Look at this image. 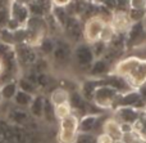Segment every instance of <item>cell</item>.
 Instances as JSON below:
<instances>
[{"mask_svg": "<svg viewBox=\"0 0 146 143\" xmlns=\"http://www.w3.org/2000/svg\"><path fill=\"white\" fill-rule=\"evenodd\" d=\"M18 83V89L23 90V92H27V93H31V94H37V87H36L35 84H33L32 81H30V80L27 79V77H19V79L17 80Z\"/></svg>", "mask_w": 146, "mask_h": 143, "instance_id": "obj_21", "label": "cell"}, {"mask_svg": "<svg viewBox=\"0 0 146 143\" xmlns=\"http://www.w3.org/2000/svg\"><path fill=\"white\" fill-rule=\"evenodd\" d=\"M109 23L111 25V27L114 28V31L117 34H123V35H126L127 31L132 26V22L129 19L127 12H123V10H115V12H113Z\"/></svg>", "mask_w": 146, "mask_h": 143, "instance_id": "obj_9", "label": "cell"}, {"mask_svg": "<svg viewBox=\"0 0 146 143\" xmlns=\"http://www.w3.org/2000/svg\"><path fill=\"white\" fill-rule=\"evenodd\" d=\"M95 56H94L92 48L90 44L81 41V43L76 44L73 46V53H72V64H76L78 68H86L88 72L92 62L95 61Z\"/></svg>", "mask_w": 146, "mask_h": 143, "instance_id": "obj_4", "label": "cell"}, {"mask_svg": "<svg viewBox=\"0 0 146 143\" xmlns=\"http://www.w3.org/2000/svg\"><path fill=\"white\" fill-rule=\"evenodd\" d=\"M145 101L142 99L141 94L137 89H129L124 93H119L118 98H117L115 102V107H122V106H126V107H135L139 108V110H144L145 107Z\"/></svg>", "mask_w": 146, "mask_h": 143, "instance_id": "obj_5", "label": "cell"}, {"mask_svg": "<svg viewBox=\"0 0 146 143\" xmlns=\"http://www.w3.org/2000/svg\"><path fill=\"white\" fill-rule=\"evenodd\" d=\"M78 123H80V119L74 112L59 120L58 138H56L58 143H76L78 133H80Z\"/></svg>", "mask_w": 146, "mask_h": 143, "instance_id": "obj_3", "label": "cell"}, {"mask_svg": "<svg viewBox=\"0 0 146 143\" xmlns=\"http://www.w3.org/2000/svg\"><path fill=\"white\" fill-rule=\"evenodd\" d=\"M42 120L46 124H53L56 120L55 117V106L51 103L49 97H45V102H44V113H42Z\"/></svg>", "mask_w": 146, "mask_h": 143, "instance_id": "obj_20", "label": "cell"}, {"mask_svg": "<svg viewBox=\"0 0 146 143\" xmlns=\"http://www.w3.org/2000/svg\"><path fill=\"white\" fill-rule=\"evenodd\" d=\"M110 72V63H108L104 58H96L91 64L87 75L90 79H103L104 76H108Z\"/></svg>", "mask_w": 146, "mask_h": 143, "instance_id": "obj_10", "label": "cell"}, {"mask_svg": "<svg viewBox=\"0 0 146 143\" xmlns=\"http://www.w3.org/2000/svg\"><path fill=\"white\" fill-rule=\"evenodd\" d=\"M98 80V85L95 88L92 97V102L95 106H98L100 110H110L114 108L117 102V98L119 95V92L117 89H114L113 87L108 84H104L100 81V79Z\"/></svg>", "mask_w": 146, "mask_h": 143, "instance_id": "obj_1", "label": "cell"}, {"mask_svg": "<svg viewBox=\"0 0 146 143\" xmlns=\"http://www.w3.org/2000/svg\"><path fill=\"white\" fill-rule=\"evenodd\" d=\"M69 106L72 108V112H74L76 115L77 113H82V116H83L87 113L88 102L83 98V95L81 94L78 89L69 92Z\"/></svg>", "mask_w": 146, "mask_h": 143, "instance_id": "obj_11", "label": "cell"}, {"mask_svg": "<svg viewBox=\"0 0 146 143\" xmlns=\"http://www.w3.org/2000/svg\"><path fill=\"white\" fill-rule=\"evenodd\" d=\"M106 25H108V21L103 15L94 14L87 17V19L83 23V41L90 45L96 41H100Z\"/></svg>", "mask_w": 146, "mask_h": 143, "instance_id": "obj_2", "label": "cell"}, {"mask_svg": "<svg viewBox=\"0 0 146 143\" xmlns=\"http://www.w3.org/2000/svg\"><path fill=\"white\" fill-rule=\"evenodd\" d=\"M10 19V15H9V8L5 7L0 9V30L1 28H5Z\"/></svg>", "mask_w": 146, "mask_h": 143, "instance_id": "obj_25", "label": "cell"}, {"mask_svg": "<svg viewBox=\"0 0 146 143\" xmlns=\"http://www.w3.org/2000/svg\"><path fill=\"white\" fill-rule=\"evenodd\" d=\"M44 102H45V95L38 94V93L33 95V99H32V102H31L30 107H28V112H30V115L32 119L42 120Z\"/></svg>", "mask_w": 146, "mask_h": 143, "instance_id": "obj_14", "label": "cell"}, {"mask_svg": "<svg viewBox=\"0 0 146 143\" xmlns=\"http://www.w3.org/2000/svg\"><path fill=\"white\" fill-rule=\"evenodd\" d=\"M72 3H73V0H51L53 7H58V8H67Z\"/></svg>", "mask_w": 146, "mask_h": 143, "instance_id": "obj_27", "label": "cell"}, {"mask_svg": "<svg viewBox=\"0 0 146 143\" xmlns=\"http://www.w3.org/2000/svg\"><path fill=\"white\" fill-rule=\"evenodd\" d=\"M128 7L131 9H145L146 0H128Z\"/></svg>", "mask_w": 146, "mask_h": 143, "instance_id": "obj_26", "label": "cell"}, {"mask_svg": "<svg viewBox=\"0 0 146 143\" xmlns=\"http://www.w3.org/2000/svg\"><path fill=\"white\" fill-rule=\"evenodd\" d=\"M33 99V94H31V93H27V92H23V90L18 89L17 94L14 95V98H13V105L15 106V107H19V108H25V110H28V107H30L31 102H32Z\"/></svg>", "mask_w": 146, "mask_h": 143, "instance_id": "obj_18", "label": "cell"}, {"mask_svg": "<svg viewBox=\"0 0 146 143\" xmlns=\"http://www.w3.org/2000/svg\"><path fill=\"white\" fill-rule=\"evenodd\" d=\"M30 119H31L30 112L27 110H25V108L15 107L13 110H9V113H8V123L12 124V125L25 126L30 121Z\"/></svg>", "mask_w": 146, "mask_h": 143, "instance_id": "obj_13", "label": "cell"}, {"mask_svg": "<svg viewBox=\"0 0 146 143\" xmlns=\"http://www.w3.org/2000/svg\"><path fill=\"white\" fill-rule=\"evenodd\" d=\"M49 99L51 101L54 106L64 105V103H69V90H67L63 87H58L50 92Z\"/></svg>", "mask_w": 146, "mask_h": 143, "instance_id": "obj_16", "label": "cell"}, {"mask_svg": "<svg viewBox=\"0 0 146 143\" xmlns=\"http://www.w3.org/2000/svg\"><path fill=\"white\" fill-rule=\"evenodd\" d=\"M103 132L105 134H108L114 142H121L124 134L123 130H122V124L118 120H115L114 117L105 119Z\"/></svg>", "mask_w": 146, "mask_h": 143, "instance_id": "obj_12", "label": "cell"}, {"mask_svg": "<svg viewBox=\"0 0 146 143\" xmlns=\"http://www.w3.org/2000/svg\"><path fill=\"white\" fill-rule=\"evenodd\" d=\"M76 143H96V136L91 133H78Z\"/></svg>", "mask_w": 146, "mask_h": 143, "instance_id": "obj_24", "label": "cell"}, {"mask_svg": "<svg viewBox=\"0 0 146 143\" xmlns=\"http://www.w3.org/2000/svg\"><path fill=\"white\" fill-rule=\"evenodd\" d=\"M114 115H115V120H118L121 124H131L135 125L140 119L142 117V111L135 107H115L114 108Z\"/></svg>", "mask_w": 146, "mask_h": 143, "instance_id": "obj_6", "label": "cell"}, {"mask_svg": "<svg viewBox=\"0 0 146 143\" xmlns=\"http://www.w3.org/2000/svg\"><path fill=\"white\" fill-rule=\"evenodd\" d=\"M127 83L131 85L132 89H139L146 84V58L139 59L131 75L127 77Z\"/></svg>", "mask_w": 146, "mask_h": 143, "instance_id": "obj_7", "label": "cell"}, {"mask_svg": "<svg viewBox=\"0 0 146 143\" xmlns=\"http://www.w3.org/2000/svg\"><path fill=\"white\" fill-rule=\"evenodd\" d=\"M96 143H114V141L108 136V134H105L103 132L101 134L96 136Z\"/></svg>", "mask_w": 146, "mask_h": 143, "instance_id": "obj_28", "label": "cell"}, {"mask_svg": "<svg viewBox=\"0 0 146 143\" xmlns=\"http://www.w3.org/2000/svg\"><path fill=\"white\" fill-rule=\"evenodd\" d=\"M18 92V83L17 80H10L4 84L0 85V93H1V98L5 102H12L14 95Z\"/></svg>", "mask_w": 146, "mask_h": 143, "instance_id": "obj_17", "label": "cell"}, {"mask_svg": "<svg viewBox=\"0 0 146 143\" xmlns=\"http://www.w3.org/2000/svg\"><path fill=\"white\" fill-rule=\"evenodd\" d=\"M98 119H99V115H95V113H86V115H83L80 119V123H78V132L80 133L92 134Z\"/></svg>", "mask_w": 146, "mask_h": 143, "instance_id": "obj_15", "label": "cell"}, {"mask_svg": "<svg viewBox=\"0 0 146 143\" xmlns=\"http://www.w3.org/2000/svg\"><path fill=\"white\" fill-rule=\"evenodd\" d=\"M14 1L17 3H21V4H25V5H31L35 0H14Z\"/></svg>", "mask_w": 146, "mask_h": 143, "instance_id": "obj_29", "label": "cell"}, {"mask_svg": "<svg viewBox=\"0 0 146 143\" xmlns=\"http://www.w3.org/2000/svg\"><path fill=\"white\" fill-rule=\"evenodd\" d=\"M127 14H128V17H129V19H131L132 23L144 22V21L146 19L145 9H131V8H129L128 12H127Z\"/></svg>", "mask_w": 146, "mask_h": 143, "instance_id": "obj_22", "label": "cell"}, {"mask_svg": "<svg viewBox=\"0 0 146 143\" xmlns=\"http://www.w3.org/2000/svg\"><path fill=\"white\" fill-rule=\"evenodd\" d=\"M15 57L17 61L23 66L32 67L35 62L37 61V52L33 49V46L27 45V44H18L15 45Z\"/></svg>", "mask_w": 146, "mask_h": 143, "instance_id": "obj_8", "label": "cell"}, {"mask_svg": "<svg viewBox=\"0 0 146 143\" xmlns=\"http://www.w3.org/2000/svg\"><path fill=\"white\" fill-rule=\"evenodd\" d=\"M71 113H72V108H71V106H69V103L55 106V117L58 121L62 120L63 117H66V116L71 115Z\"/></svg>", "mask_w": 146, "mask_h": 143, "instance_id": "obj_23", "label": "cell"}, {"mask_svg": "<svg viewBox=\"0 0 146 143\" xmlns=\"http://www.w3.org/2000/svg\"><path fill=\"white\" fill-rule=\"evenodd\" d=\"M55 46H56V41L54 40L53 38H50V36H45V38L41 40V43L38 44L37 48H38V50H40V53L46 58V57H51Z\"/></svg>", "mask_w": 146, "mask_h": 143, "instance_id": "obj_19", "label": "cell"}, {"mask_svg": "<svg viewBox=\"0 0 146 143\" xmlns=\"http://www.w3.org/2000/svg\"><path fill=\"white\" fill-rule=\"evenodd\" d=\"M5 71V64H4V61H3L1 58H0V76H1L3 74H4Z\"/></svg>", "mask_w": 146, "mask_h": 143, "instance_id": "obj_30", "label": "cell"}]
</instances>
